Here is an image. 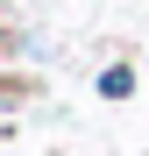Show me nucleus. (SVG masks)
Listing matches in <instances>:
<instances>
[{
  "label": "nucleus",
  "instance_id": "1",
  "mask_svg": "<svg viewBox=\"0 0 149 156\" xmlns=\"http://www.w3.org/2000/svg\"><path fill=\"white\" fill-rule=\"evenodd\" d=\"M99 92H107V99H128V92H135V71H128V64H114L107 78H99Z\"/></svg>",
  "mask_w": 149,
  "mask_h": 156
},
{
  "label": "nucleus",
  "instance_id": "2",
  "mask_svg": "<svg viewBox=\"0 0 149 156\" xmlns=\"http://www.w3.org/2000/svg\"><path fill=\"white\" fill-rule=\"evenodd\" d=\"M0 99H7V92H0Z\"/></svg>",
  "mask_w": 149,
  "mask_h": 156
}]
</instances>
